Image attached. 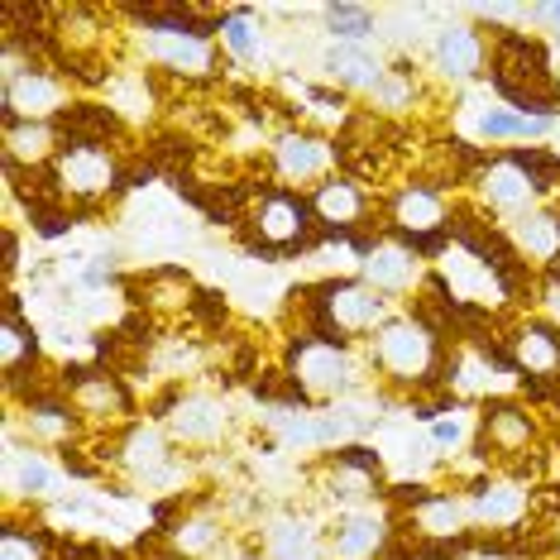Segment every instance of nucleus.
Masks as SVG:
<instances>
[{
	"label": "nucleus",
	"mask_w": 560,
	"mask_h": 560,
	"mask_svg": "<svg viewBox=\"0 0 560 560\" xmlns=\"http://www.w3.org/2000/svg\"><path fill=\"white\" fill-rule=\"evenodd\" d=\"M445 354H451V340L402 307L364 340V364H369L374 388L393 393L402 407L412 398H422V393H445L441 388Z\"/></svg>",
	"instance_id": "nucleus-1"
},
{
	"label": "nucleus",
	"mask_w": 560,
	"mask_h": 560,
	"mask_svg": "<svg viewBox=\"0 0 560 560\" xmlns=\"http://www.w3.org/2000/svg\"><path fill=\"white\" fill-rule=\"evenodd\" d=\"M483 86L493 101L517 116H556L560 120V72L546 34L489 24V78Z\"/></svg>",
	"instance_id": "nucleus-2"
},
{
	"label": "nucleus",
	"mask_w": 560,
	"mask_h": 560,
	"mask_svg": "<svg viewBox=\"0 0 560 560\" xmlns=\"http://www.w3.org/2000/svg\"><path fill=\"white\" fill-rule=\"evenodd\" d=\"M235 240L245 245L249 259L264 264V269H269V264H292V259H302V254L326 249L322 245V221H316V211H312V197L292 192V187H283V183H269L259 197L249 201Z\"/></svg>",
	"instance_id": "nucleus-3"
},
{
	"label": "nucleus",
	"mask_w": 560,
	"mask_h": 560,
	"mask_svg": "<svg viewBox=\"0 0 560 560\" xmlns=\"http://www.w3.org/2000/svg\"><path fill=\"white\" fill-rule=\"evenodd\" d=\"M278 364L292 374V384L302 388V398L312 407H336V402L354 398V393L374 388L364 350L330 346V340L312 336V330H283V340H278Z\"/></svg>",
	"instance_id": "nucleus-4"
},
{
	"label": "nucleus",
	"mask_w": 560,
	"mask_h": 560,
	"mask_svg": "<svg viewBox=\"0 0 560 560\" xmlns=\"http://www.w3.org/2000/svg\"><path fill=\"white\" fill-rule=\"evenodd\" d=\"M451 207L455 201L441 192V187L422 183V177H407V183H393L384 197H378V215H384V235L398 240L417 254V259L436 264L451 240Z\"/></svg>",
	"instance_id": "nucleus-5"
},
{
	"label": "nucleus",
	"mask_w": 560,
	"mask_h": 560,
	"mask_svg": "<svg viewBox=\"0 0 560 560\" xmlns=\"http://www.w3.org/2000/svg\"><path fill=\"white\" fill-rule=\"evenodd\" d=\"M264 177L283 183L292 192H312L330 173H340V149L336 135H322L316 125H292V130H273L269 149H264Z\"/></svg>",
	"instance_id": "nucleus-6"
},
{
	"label": "nucleus",
	"mask_w": 560,
	"mask_h": 560,
	"mask_svg": "<svg viewBox=\"0 0 560 560\" xmlns=\"http://www.w3.org/2000/svg\"><path fill=\"white\" fill-rule=\"evenodd\" d=\"M163 427H168L177 451H192L197 460H211V455H221L225 436L235 431V417H231V402H225L215 388L187 384L183 398L173 402V412L163 417Z\"/></svg>",
	"instance_id": "nucleus-7"
},
{
	"label": "nucleus",
	"mask_w": 560,
	"mask_h": 560,
	"mask_svg": "<svg viewBox=\"0 0 560 560\" xmlns=\"http://www.w3.org/2000/svg\"><path fill=\"white\" fill-rule=\"evenodd\" d=\"M120 154L116 149H62L48 168H54L58 192L68 197L72 207L96 215L106 201L120 197Z\"/></svg>",
	"instance_id": "nucleus-8"
},
{
	"label": "nucleus",
	"mask_w": 560,
	"mask_h": 560,
	"mask_svg": "<svg viewBox=\"0 0 560 560\" xmlns=\"http://www.w3.org/2000/svg\"><path fill=\"white\" fill-rule=\"evenodd\" d=\"M62 465L44 445H20L5 431V508L15 513H39V508L62 503Z\"/></svg>",
	"instance_id": "nucleus-9"
},
{
	"label": "nucleus",
	"mask_w": 560,
	"mask_h": 560,
	"mask_svg": "<svg viewBox=\"0 0 560 560\" xmlns=\"http://www.w3.org/2000/svg\"><path fill=\"white\" fill-rule=\"evenodd\" d=\"M307 197H312L316 221H322V245H340V249H346V240L354 231L384 221V215H378V197L369 192L360 177H350V173H330L326 183H316Z\"/></svg>",
	"instance_id": "nucleus-10"
},
{
	"label": "nucleus",
	"mask_w": 560,
	"mask_h": 560,
	"mask_svg": "<svg viewBox=\"0 0 560 560\" xmlns=\"http://www.w3.org/2000/svg\"><path fill=\"white\" fill-rule=\"evenodd\" d=\"M254 560H330L326 546V517L307 513V508H278L249 527Z\"/></svg>",
	"instance_id": "nucleus-11"
},
{
	"label": "nucleus",
	"mask_w": 560,
	"mask_h": 560,
	"mask_svg": "<svg viewBox=\"0 0 560 560\" xmlns=\"http://www.w3.org/2000/svg\"><path fill=\"white\" fill-rule=\"evenodd\" d=\"M201 283L192 278V269H183V264H154V269H130L120 278V298L125 307L135 312H149L154 322L163 316H183L187 322V307H192V292Z\"/></svg>",
	"instance_id": "nucleus-12"
},
{
	"label": "nucleus",
	"mask_w": 560,
	"mask_h": 560,
	"mask_svg": "<svg viewBox=\"0 0 560 560\" xmlns=\"http://www.w3.org/2000/svg\"><path fill=\"white\" fill-rule=\"evenodd\" d=\"M431 68L445 86H469L489 78V30L469 20H451L431 34Z\"/></svg>",
	"instance_id": "nucleus-13"
},
{
	"label": "nucleus",
	"mask_w": 560,
	"mask_h": 560,
	"mask_svg": "<svg viewBox=\"0 0 560 560\" xmlns=\"http://www.w3.org/2000/svg\"><path fill=\"white\" fill-rule=\"evenodd\" d=\"M54 125H58L62 149H116L120 154V149L135 144V125L110 101H96V96H78Z\"/></svg>",
	"instance_id": "nucleus-14"
},
{
	"label": "nucleus",
	"mask_w": 560,
	"mask_h": 560,
	"mask_svg": "<svg viewBox=\"0 0 560 560\" xmlns=\"http://www.w3.org/2000/svg\"><path fill=\"white\" fill-rule=\"evenodd\" d=\"M469 201L489 215V221H517V215H527L532 207H541V197H537V187L527 183V173L513 168L503 154H493V163L475 177V187H469Z\"/></svg>",
	"instance_id": "nucleus-15"
},
{
	"label": "nucleus",
	"mask_w": 560,
	"mask_h": 560,
	"mask_svg": "<svg viewBox=\"0 0 560 560\" xmlns=\"http://www.w3.org/2000/svg\"><path fill=\"white\" fill-rule=\"evenodd\" d=\"M508 350L522 378H560V326L541 312L508 316Z\"/></svg>",
	"instance_id": "nucleus-16"
},
{
	"label": "nucleus",
	"mask_w": 560,
	"mask_h": 560,
	"mask_svg": "<svg viewBox=\"0 0 560 560\" xmlns=\"http://www.w3.org/2000/svg\"><path fill=\"white\" fill-rule=\"evenodd\" d=\"M393 537L388 508H350V513L326 517V546L330 560H374Z\"/></svg>",
	"instance_id": "nucleus-17"
},
{
	"label": "nucleus",
	"mask_w": 560,
	"mask_h": 560,
	"mask_svg": "<svg viewBox=\"0 0 560 560\" xmlns=\"http://www.w3.org/2000/svg\"><path fill=\"white\" fill-rule=\"evenodd\" d=\"M427 269H431L427 259H417V254L407 249V245H398V240L384 235V240L374 245V254H369V259L360 264V278H364L369 288L384 292V298H402V302H407L417 288H422Z\"/></svg>",
	"instance_id": "nucleus-18"
},
{
	"label": "nucleus",
	"mask_w": 560,
	"mask_h": 560,
	"mask_svg": "<svg viewBox=\"0 0 560 560\" xmlns=\"http://www.w3.org/2000/svg\"><path fill=\"white\" fill-rule=\"evenodd\" d=\"M384 72H388V62L374 48H360V44H326V54H322V78L346 96H374Z\"/></svg>",
	"instance_id": "nucleus-19"
},
{
	"label": "nucleus",
	"mask_w": 560,
	"mask_h": 560,
	"mask_svg": "<svg viewBox=\"0 0 560 560\" xmlns=\"http://www.w3.org/2000/svg\"><path fill=\"white\" fill-rule=\"evenodd\" d=\"M0 139H5V163L20 168H48L62 154L54 120H0Z\"/></svg>",
	"instance_id": "nucleus-20"
},
{
	"label": "nucleus",
	"mask_w": 560,
	"mask_h": 560,
	"mask_svg": "<svg viewBox=\"0 0 560 560\" xmlns=\"http://www.w3.org/2000/svg\"><path fill=\"white\" fill-rule=\"evenodd\" d=\"M221 54L231 62H254L264 54V34H259V10L254 5H231L221 20V34H215Z\"/></svg>",
	"instance_id": "nucleus-21"
},
{
	"label": "nucleus",
	"mask_w": 560,
	"mask_h": 560,
	"mask_svg": "<svg viewBox=\"0 0 560 560\" xmlns=\"http://www.w3.org/2000/svg\"><path fill=\"white\" fill-rule=\"evenodd\" d=\"M322 24H326L330 44L369 48V39L378 34V15L369 5H360V0H330V5H322Z\"/></svg>",
	"instance_id": "nucleus-22"
},
{
	"label": "nucleus",
	"mask_w": 560,
	"mask_h": 560,
	"mask_svg": "<svg viewBox=\"0 0 560 560\" xmlns=\"http://www.w3.org/2000/svg\"><path fill=\"white\" fill-rule=\"evenodd\" d=\"M231 302H235V298H231L225 288H207V283H201V288L192 292V307H187V326H192L201 340H207V336H221V330L235 322V307H231Z\"/></svg>",
	"instance_id": "nucleus-23"
},
{
	"label": "nucleus",
	"mask_w": 560,
	"mask_h": 560,
	"mask_svg": "<svg viewBox=\"0 0 560 560\" xmlns=\"http://www.w3.org/2000/svg\"><path fill=\"white\" fill-rule=\"evenodd\" d=\"M427 436L436 455H469V445H475V407L469 402L451 407V412L427 427Z\"/></svg>",
	"instance_id": "nucleus-24"
},
{
	"label": "nucleus",
	"mask_w": 560,
	"mask_h": 560,
	"mask_svg": "<svg viewBox=\"0 0 560 560\" xmlns=\"http://www.w3.org/2000/svg\"><path fill=\"white\" fill-rule=\"evenodd\" d=\"M20 269H24V235H20V225L10 221L5 225V288H15Z\"/></svg>",
	"instance_id": "nucleus-25"
},
{
	"label": "nucleus",
	"mask_w": 560,
	"mask_h": 560,
	"mask_svg": "<svg viewBox=\"0 0 560 560\" xmlns=\"http://www.w3.org/2000/svg\"><path fill=\"white\" fill-rule=\"evenodd\" d=\"M522 15H527V24H537V30H546V34H556L560 39V5H527Z\"/></svg>",
	"instance_id": "nucleus-26"
},
{
	"label": "nucleus",
	"mask_w": 560,
	"mask_h": 560,
	"mask_svg": "<svg viewBox=\"0 0 560 560\" xmlns=\"http://www.w3.org/2000/svg\"><path fill=\"white\" fill-rule=\"evenodd\" d=\"M537 312H541V316H551V322L560 326V283H546V288H541Z\"/></svg>",
	"instance_id": "nucleus-27"
},
{
	"label": "nucleus",
	"mask_w": 560,
	"mask_h": 560,
	"mask_svg": "<svg viewBox=\"0 0 560 560\" xmlns=\"http://www.w3.org/2000/svg\"><path fill=\"white\" fill-rule=\"evenodd\" d=\"M556 479H560V455H556Z\"/></svg>",
	"instance_id": "nucleus-28"
},
{
	"label": "nucleus",
	"mask_w": 560,
	"mask_h": 560,
	"mask_svg": "<svg viewBox=\"0 0 560 560\" xmlns=\"http://www.w3.org/2000/svg\"><path fill=\"white\" fill-rule=\"evenodd\" d=\"M556 72H560V58H556Z\"/></svg>",
	"instance_id": "nucleus-29"
}]
</instances>
